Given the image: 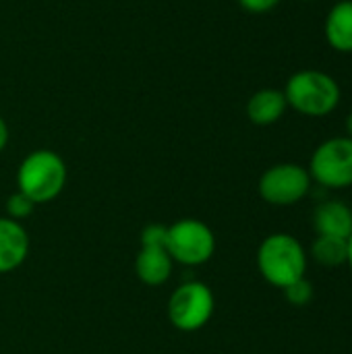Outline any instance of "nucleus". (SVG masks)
Wrapping results in <instances>:
<instances>
[{
  "label": "nucleus",
  "instance_id": "nucleus-3",
  "mask_svg": "<svg viewBox=\"0 0 352 354\" xmlns=\"http://www.w3.org/2000/svg\"><path fill=\"white\" fill-rule=\"evenodd\" d=\"M68 170L64 160L52 149H35L23 158L17 170V191L35 205L54 201L66 187Z\"/></svg>",
  "mask_w": 352,
  "mask_h": 354
},
{
  "label": "nucleus",
  "instance_id": "nucleus-6",
  "mask_svg": "<svg viewBox=\"0 0 352 354\" xmlns=\"http://www.w3.org/2000/svg\"><path fill=\"white\" fill-rule=\"evenodd\" d=\"M311 180L324 189L340 191L352 187V139L330 137L322 141L309 160Z\"/></svg>",
  "mask_w": 352,
  "mask_h": 354
},
{
  "label": "nucleus",
  "instance_id": "nucleus-19",
  "mask_svg": "<svg viewBox=\"0 0 352 354\" xmlns=\"http://www.w3.org/2000/svg\"><path fill=\"white\" fill-rule=\"evenodd\" d=\"M346 137L352 139V112L346 116Z\"/></svg>",
  "mask_w": 352,
  "mask_h": 354
},
{
  "label": "nucleus",
  "instance_id": "nucleus-1",
  "mask_svg": "<svg viewBox=\"0 0 352 354\" xmlns=\"http://www.w3.org/2000/svg\"><path fill=\"white\" fill-rule=\"evenodd\" d=\"M309 253L303 243L288 232H274L266 236L257 249V270L261 278L284 290L293 282L307 276Z\"/></svg>",
  "mask_w": 352,
  "mask_h": 354
},
{
  "label": "nucleus",
  "instance_id": "nucleus-7",
  "mask_svg": "<svg viewBox=\"0 0 352 354\" xmlns=\"http://www.w3.org/2000/svg\"><path fill=\"white\" fill-rule=\"evenodd\" d=\"M311 174L305 166L282 162L270 166L257 183L259 197L274 207H290L301 203L311 191Z\"/></svg>",
  "mask_w": 352,
  "mask_h": 354
},
{
  "label": "nucleus",
  "instance_id": "nucleus-15",
  "mask_svg": "<svg viewBox=\"0 0 352 354\" xmlns=\"http://www.w3.org/2000/svg\"><path fill=\"white\" fill-rule=\"evenodd\" d=\"M33 209H35V203L27 197V195H23L21 191H17V193H12L8 199H6V218H10V220H17V222H21V220H25V218H29L31 214H33Z\"/></svg>",
  "mask_w": 352,
  "mask_h": 354
},
{
  "label": "nucleus",
  "instance_id": "nucleus-16",
  "mask_svg": "<svg viewBox=\"0 0 352 354\" xmlns=\"http://www.w3.org/2000/svg\"><path fill=\"white\" fill-rule=\"evenodd\" d=\"M239 4L253 15H263L270 12L272 8H276L280 4V0H239Z\"/></svg>",
  "mask_w": 352,
  "mask_h": 354
},
{
  "label": "nucleus",
  "instance_id": "nucleus-2",
  "mask_svg": "<svg viewBox=\"0 0 352 354\" xmlns=\"http://www.w3.org/2000/svg\"><path fill=\"white\" fill-rule=\"evenodd\" d=\"M282 91L288 108L309 118L330 116L342 100V89L338 81L317 68L297 71L288 77Z\"/></svg>",
  "mask_w": 352,
  "mask_h": 354
},
{
  "label": "nucleus",
  "instance_id": "nucleus-8",
  "mask_svg": "<svg viewBox=\"0 0 352 354\" xmlns=\"http://www.w3.org/2000/svg\"><path fill=\"white\" fill-rule=\"evenodd\" d=\"M174 261L166 251V226L147 224L141 232V249L135 257V274L147 286H162L172 276Z\"/></svg>",
  "mask_w": 352,
  "mask_h": 354
},
{
  "label": "nucleus",
  "instance_id": "nucleus-9",
  "mask_svg": "<svg viewBox=\"0 0 352 354\" xmlns=\"http://www.w3.org/2000/svg\"><path fill=\"white\" fill-rule=\"evenodd\" d=\"M29 255V234L25 226L10 218H0V274L19 270Z\"/></svg>",
  "mask_w": 352,
  "mask_h": 354
},
{
  "label": "nucleus",
  "instance_id": "nucleus-18",
  "mask_svg": "<svg viewBox=\"0 0 352 354\" xmlns=\"http://www.w3.org/2000/svg\"><path fill=\"white\" fill-rule=\"evenodd\" d=\"M346 266H349V270L352 272V234L351 239H349V257H346Z\"/></svg>",
  "mask_w": 352,
  "mask_h": 354
},
{
  "label": "nucleus",
  "instance_id": "nucleus-17",
  "mask_svg": "<svg viewBox=\"0 0 352 354\" xmlns=\"http://www.w3.org/2000/svg\"><path fill=\"white\" fill-rule=\"evenodd\" d=\"M6 145H8V124L0 116V151H4Z\"/></svg>",
  "mask_w": 352,
  "mask_h": 354
},
{
  "label": "nucleus",
  "instance_id": "nucleus-5",
  "mask_svg": "<svg viewBox=\"0 0 352 354\" xmlns=\"http://www.w3.org/2000/svg\"><path fill=\"white\" fill-rule=\"evenodd\" d=\"M216 297L205 282L191 280L174 288L168 299V319L180 332H197L205 328L214 315Z\"/></svg>",
  "mask_w": 352,
  "mask_h": 354
},
{
  "label": "nucleus",
  "instance_id": "nucleus-12",
  "mask_svg": "<svg viewBox=\"0 0 352 354\" xmlns=\"http://www.w3.org/2000/svg\"><path fill=\"white\" fill-rule=\"evenodd\" d=\"M324 31L336 52L352 54V0H340L330 8Z\"/></svg>",
  "mask_w": 352,
  "mask_h": 354
},
{
  "label": "nucleus",
  "instance_id": "nucleus-10",
  "mask_svg": "<svg viewBox=\"0 0 352 354\" xmlns=\"http://www.w3.org/2000/svg\"><path fill=\"white\" fill-rule=\"evenodd\" d=\"M313 228L317 236L349 241L352 234V207L342 199L322 201L313 212Z\"/></svg>",
  "mask_w": 352,
  "mask_h": 354
},
{
  "label": "nucleus",
  "instance_id": "nucleus-13",
  "mask_svg": "<svg viewBox=\"0 0 352 354\" xmlns=\"http://www.w3.org/2000/svg\"><path fill=\"white\" fill-rule=\"evenodd\" d=\"M311 257L324 268H340L346 266L349 257V241L334 236H315L311 245Z\"/></svg>",
  "mask_w": 352,
  "mask_h": 354
},
{
  "label": "nucleus",
  "instance_id": "nucleus-20",
  "mask_svg": "<svg viewBox=\"0 0 352 354\" xmlns=\"http://www.w3.org/2000/svg\"><path fill=\"white\" fill-rule=\"evenodd\" d=\"M305 2H311V0H305Z\"/></svg>",
  "mask_w": 352,
  "mask_h": 354
},
{
  "label": "nucleus",
  "instance_id": "nucleus-14",
  "mask_svg": "<svg viewBox=\"0 0 352 354\" xmlns=\"http://www.w3.org/2000/svg\"><path fill=\"white\" fill-rule=\"evenodd\" d=\"M282 292H284V299L288 301V305H293V307H307L313 301V284L307 280V276L293 282Z\"/></svg>",
  "mask_w": 352,
  "mask_h": 354
},
{
  "label": "nucleus",
  "instance_id": "nucleus-11",
  "mask_svg": "<svg viewBox=\"0 0 352 354\" xmlns=\"http://www.w3.org/2000/svg\"><path fill=\"white\" fill-rule=\"evenodd\" d=\"M288 110L286 97L282 89H259L255 91L247 102V116L257 127H270L276 124Z\"/></svg>",
  "mask_w": 352,
  "mask_h": 354
},
{
  "label": "nucleus",
  "instance_id": "nucleus-4",
  "mask_svg": "<svg viewBox=\"0 0 352 354\" xmlns=\"http://www.w3.org/2000/svg\"><path fill=\"white\" fill-rule=\"evenodd\" d=\"M166 251L174 263L197 268L214 257L216 234L205 222L183 218L166 226Z\"/></svg>",
  "mask_w": 352,
  "mask_h": 354
}]
</instances>
